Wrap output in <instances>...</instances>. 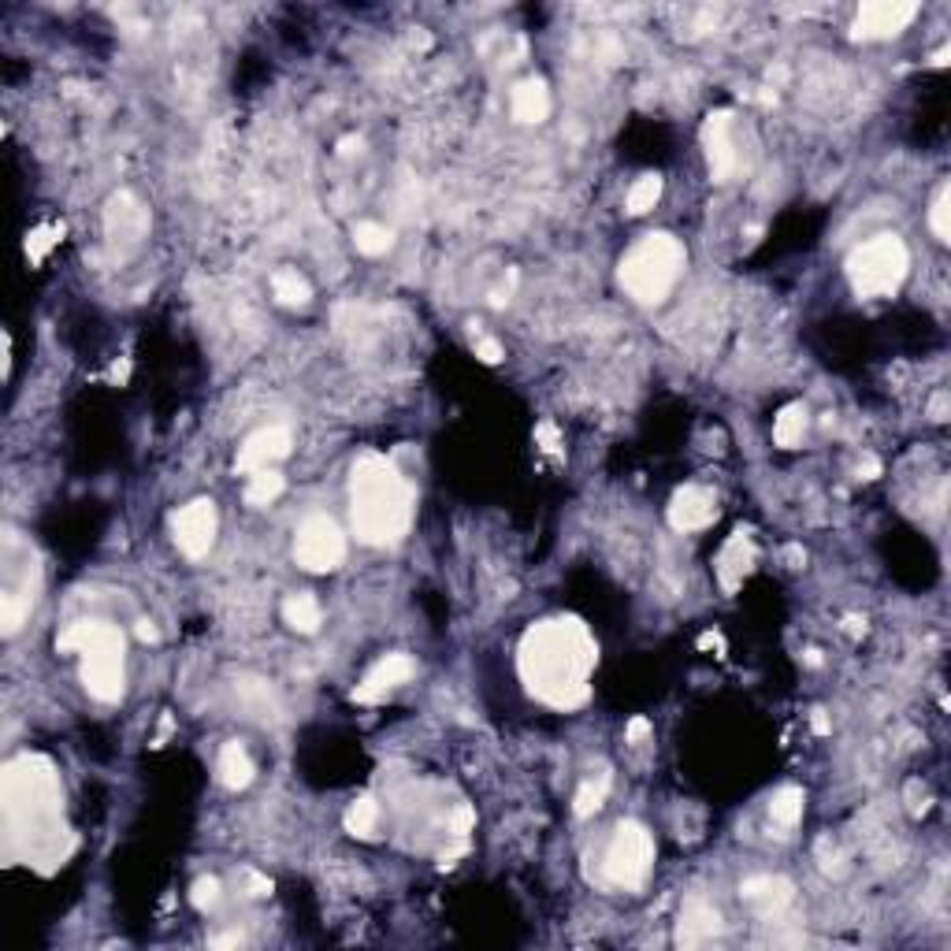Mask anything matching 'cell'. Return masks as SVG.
<instances>
[{"instance_id":"obj_26","label":"cell","mask_w":951,"mask_h":951,"mask_svg":"<svg viewBox=\"0 0 951 951\" xmlns=\"http://www.w3.org/2000/svg\"><path fill=\"white\" fill-rule=\"evenodd\" d=\"M376 825H379V803L372 795H361V799L346 810V829H350L353 836L368 840V836L376 833Z\"/></svg>"},{"instance_id":"obj_25","label":"cell","mask_w":951,"mask_h":951,"mask_svg":"<svg viewBox=\"0 0 951 951\" xmlns=\"http://www.w3.org/2000/svg\"><path fill=\"white\" fill-rule=\"evenodd\" d=\"M283 487H287V480H283L275 469L253 472L246 483V502L249 506H268V502H275V498L283 495Z\"/></svg>"},{"instance_id":"obj_6","label":"cell","mask_w":951,"mask_h":951,"mask_svg":"<svg viewBox=\"0 0 951 951\" xmlns=\"http://www.w3.org/2000/svg\"><path fill=\"white\" fill-rule=\"evenodd\" d=\"M911 253L896 235H877L847 257V279L859 298H888L903 287Z\"/></svg>"},{"instance_id":"obj_23","label":"cell","mask_w":951,"mask_h":951,"mask_svg":"<svg viewBox=\"0 0 951 951\" xmlns=\"http://www.w3.org/2000/svg\"><path fill=\"white\" fill-rule=\"evenodd\" d=\"M803 431H807V409H803V405H784L781 413H777V420H773V443L792 450V446L803 439Z\"/></svg>"},{"instance_id":"obj_18","label":"cell","mask_w":951,"mask_h":951,"mask_svg":"<svg viewBox=\"0 0 951 951\" xmlns=\"http://www.w3.org/2000/svg\"><path fill=\"white\" fill-rule=\"evenodd\" d=\"M740 892L762 914H777L781 907L792 903V885L784 877H751V881H743Z\"/></svg>"},{"instance_id":"obj_17","label":"cell","mask_w":951,"mask_h":951,"mask_svg":"<svg viewBox=\"0 0 951 951\" xmlns=\"http://www.w3.org/2000/svg\"><path fill=\"white\" fill-rule=\"evenodd\" d=\"M717 929H721V914H717L706 899H688V903H684V918H680V929H677V940L684 948L710 940Z\"/></svg>"},{"instance_id":"obj_42","label":"cell","mask_w":951,"mask_h":951,"mask_svg":"<svg viewBox=\"0 0 951 951\" xmlns=\"http://www.w3.org/2000/svg\"><path fill=\"white\" fill-rule=\"evenodd\" d=\"M814 729L829 732V721H825V714H821V710H814Z\"/></svg>"},{"instance_id":"obj_9","label":"cell","mask_w":951,"mask_h":951,"mask_svg":"<svg viewBox=\"0 0 951 951\" xmlns=\"http://www.w3.org/2000/svg\"><path fill=\"white\" fill-rule=\"evenodd\" d=\"M918 4L914 0H873L862 4L855 23H851V38L855 41H881V38H896L914 23Z\"/></svg>"},{"instance_id":"obj_38","label":"cell","mask_w":951,"mask_h":951,"mask_svg":"<svg viewBox=\"0 0 951 951\" xmlns=\"http://www.w3.org/2000/svg\"><path fill=\"white\" fill-rule=\"evenodd\" d=\"M138 639H142V643H157V628L149 625V621H138Z\"/></svg>"},{"instance_id":"obj_24","label":"cell","mask_w":951,"mask_h":951,"mask_svg":"<svg viewBox=\"0 0 951 951\" xmlns=\"http://www.w3.org/2000/svg\"><path fill=\"white\" fill-rule=\"evenodd\" d=\"M353 246H357V253H365V257H383V253L394 246L391 227L372 223V220L357 223V227H353Z\"/></svg>"},{"instance_id":"obj_36","label":"cell","mask_w":951,"mask_h":951,"mask_svg":"<svg viewBox=\"0 0 951 951\" xmlns=\"http://www.w3.org/2000/svg\"><path fill=\"white\" fill-rule=\"evenodd\" d=\"M647 736H651V721L647 717H632L628 721V743H643Z\"/></svg>"},{"instance_id":"obj_34","label":"cell","mask_w":951,"mask_h":951,"mask_svg":"<svg viewBox=\"0 0 951 951\" xmlns=\"http://www.w3.org/2000/svg\"><path fill=\"white\" fill-rule=\"evenodd\" d=\"M535 443L543 446L547 454H561V435H558V428H554L550 420H543V424L535 428Z\"/></svg>"},{"instance_id":"obj_1","label":"cell","mask_w":951,"mask_h":951,"mask_svg":"<svg viewBox=\"0 0 951 951\" xmlns=\"http://www.w3.org/2000/svg\"><path fill=\"white\" fill-rule=\"evenodd\" d=\"M521 677L539 703L554 710L584 706L591 695V673L599 665V647L576 617H554L528 628L521 639Z\"/></svg>"},{"instance_id":"obj_21","label":"cell","mask_w":951,"mask_h":951,"mask_svg":"<svg viewBox=\"0 0 951 951\" xmlns=\"http://www.w3.org/2000/svg\"><path fill=\"white\" fill-rule=\"evenodd\" d=\"M283 617H287V625L294 628V632H301V636H313L316 628L324 625V610H320V602H316L313 595H290V599L283 602Z\"/></svg>"},{"instance_id":"obj_3","label":"cell","mask_w":951,"mask_h":951,"mask_svg":"<svg viewBox=\"0 0 951 951\" xmlns=\"http://www.w3.org/2000/svg\"><path fill=\"white\" fill-rule=\"evenodd\" d=\"M350 517L353 532L368 547H391L409 532L413 521V491L387 457L368 454L353 465L350 476Z\"/></svg>"},{"instance_id":"obj_13","label":"cell","mask_w":951,"mask_h":951,"mask_svg":"<svg viewBox=\"0 0 951 951\" xmlns=\"http://www.w3.org/2000/svg\"><path fill=\"white\" fill-rule=\"evenodd\" d=\"M105 231L116 246L119 242H123V246H134V242H142L145 238V231H149V212H145V205L131 194V190H119V194L108 201Z\"/></svg>"},{"instance_id":"obj_29","label":"cell","mask_w":951,"mask_h":951,"mask_svg":"<svg viewBox=\"0 0 951 951\" xmlns=\"http://www.w3.org/2000/svg\"><path fill=\"white\" fill-rule=\"evenodd\" d=\"M60 238H64V223H45V227H34L27 235V257L30 264H38L49 257V249L60 246Z\"/></svg>"},{"instance_id":"obj_7","label":"cell","mask_w":951,"mask_h":951,"mask_svg":"<svg viewBox=\"0 0 951 951\" xmlns=\"http://www.w3.org/2000/svg\"><path fill=\"white\" fill-rule=\"evenodd\" d=\"M654 862V840L639 821H621L606 851V877L613 885L639 888Z\"/></svg>"},{"instance_id":"obj_27","label":"cell","mask_w":951,"mask_h":951,"mask_svg":"<svg viewBox=\"0 0 951 951\" xmlns=\"http://www.w3.org/2000/svg\"><path fill=\"white\" fill-rule=\"evenodd\" d=\"M658 197H662V179H658V175H643V179H636L632 190H628V212H632V216H643L647 209L658 205Z\"/></svg>"},{"instance_id":"obj_12","label":"cell","mask_w":951,"mask_h":951,"mask_svg":"<svg viewBox=\"0 0 951 951\" xmlns=\"http://www.w3.org/2000/svg\"><path fill=\"white\" fill-rule=\"evenodd\" d=\"M283 457H290V431L283 428V424H272V428L253 431L246 443H242L235 469L253 476V472H261V469H272L275 461H283Z\"/></svg>"},{"instance_id":"obj_20","label":"cell","mask_w":951,"mask_h":951,"mask_svg":"<svg viewBox=\"0 0 951 951\" xmlns=\"http://www.w3.org/2000/svg\"><path fill=\"white\" fill-rule=\"evenodd\" d=\"M216 769H220V781L227 784V788H235V792L246 788V784L253 781V773H257V766H253V758H249V751L242 743H223Z\"/></svg>"},{"instance_id":"obj_41","label":"cell","mask_w":951,"mask_h":951,"mask_svg":"<svg viewBox=\"0 0 951 951\" xmlns=\"http://www.w3.org/2000/svg\"><path fill=\"white\" fill-rule=\"evenodd\" d=\"M859 472H866V480H873V476L881 472V465H877V461H866V465H859Z\"/></svg>"},{"instance_id":"obj_22","label":"cell","mask_w":951,"mask_h":951,"mask_svg":"<svg viewBox=\"0 0 951 951\" xmlns=\"http://www.w3.org/2000/svg\"><path fill=\"white\" fill-rule=\"evenodd\" d=\"M272 294L279 305H290V309H298V305H309V298H313V287L305 283V275H298L294 268H279V272L272 275Z\"/></svg>"},{"instance_id":"obj_32","label":"cell","mask_w":951,"mask_h":951,"mask_svg":"<svg viewBox=\"0 0 951 951\" xmlns=\"http://www.w3.org/2000/svg\"><path fill=\"white\" fill-rule=\"evenodd\" d=\"M190 899H194L197 911H212V907L220 903V881H216V877H197Z\"/></svg>"},{"instance_id":"obj_11","label":"cell","mask_w":951,"mask_h":951,"mask_svg":"<svg viewBox=\"0 0 951 951\" xmlns=\"http://www.w3.org/2000/svg\"><path fill=\"white\" fill-rule=\"evenodd\" d=\"M703 145H706V164L714 183H729L732 171L740 168L736 145H732V116L729 112H714L703 123Z\"/></svg>"},{"instance_id":"obj_28","label":"cell","mask_w":951,"mask_h":951,"mask_svg":"<svg viewBox=\"0 0 951 951\" xmlns=\"http://www.w3.org/2000/svg\"><path fill=\"white\" fill-rule=\"evenodd\" d=\"M769 818L777 825H795L803 818V792L799 788H781L773 795V803H769Z\"/></svg>"},{"instance_id":"obj_15","label":"cell","mask_w":951,"mask_h":951,"mask_svg":"<svg viewBox=\"0 0 951 951\" xmlns=\"http://www.w3.org/2000/svg\"><path fill=\"white\" fill-rule=\"evenodd\" d=\"M409 677H413V658H405V654H387V658L372 665L368 677L353 688V703H379L387 691H394Z\"/></svg>"},{"instance_id":"obj_35","label":"cell","mask_w":951,"mask_h":951,"mask_svg":"<svg viewBox=\"0 0 951 951\" xmlns=\"http://www.w3.org/2000/svg\"><path fill=\"white\" fill-rule=\"evenodd\" d=\"M476 357L487 361V365H498L502 361V346L495 339H476Z\"/></svg>"},{"instance_id":"obj_14","label":"cell","mask_w":951,"mask_h":951,"mask_svg":"<svg viewBox=\"0 0 951 951\" xmlns=\"http://www.w3.org/2000/svg\"><path fill=\"white\" fill-rule=\"evenodd\" d=\"M717 521V498L706 487H680L669 502V524L677 532H699Z\"/></svg>"},{"instance_id":"obj_39","label":"cell","mask_w":951,"mask_h":951,"mask_svg":"<svg viewBox=\"0 0 951 951\" xmlns=\"http://www.w3.org/2000/svg\"><path fill=\"white\" fill-rule=\"evenodd\" d=\"M216 948H235V944H242V933H223V937L212 940Z\"/></svg>"},{"instance_id":"obj_2","label":"cell","mask_w":951,"mask_h":951,"mask_svg":"<svg viewBox=\"0 0 951 951\" xmlns=\"http://www.w3.org/2000/svg\"><path fill=\"white\" fill-rule=\"evenodd\" d=\"M4 829L12 844H27V855L34 862H41L45 870L64 862L67 847V829L60 821V781H56V769L49 758L38 755H23L4 766Z\"/></svg>"},{"instance_id":"obj_33","label":"cell","mask_w":951,"mask_h":951,"mask_svg":"<svg viewBox=\"0 0 951 951\" xmlns=\"http://www.w3.org/2000/svg\"><path fill=\"white\" fill-rule=\"evenodd\" d=\"M948 201H951V194H948V186H944V190L937 194V201H933V212H929V227H933V235H937L940 242H948V235H951V227H948Z\"/></svg>"},{"instance_id":"obj_37","label":"cell","mask_w":951,"mask_h":951,"mask_svg":"<svg viewBox=\"0 0 951 951\" xmlns=\"http://www.w3.org/2000/svg\"><path fill=\"white\" fill-rule=\"evenodd\" d=\"M249 888H253V896H268V892H272V881H264L261 873H249Z\"/></svg>"},{"instance_id":"obj_8","label":"cell","mask_w":951,"mask_h":951,"mask_svg":"<svg viewBox=\"0 0 951 951\" xmlns=\"http://www.w3.org/2000/svg\"><path fill=\"white\" fill-rule=\"evenodd\" d=\"M346 558V535L331 517L313 513L305 517L294 535V561H298L305 573H331L339 569Z\"/></svg>"},{"instance_id":"obj_19","label":"cell","mask_w":951,"mask_h":951,"mask_svg":"<svg viewBox=\"0 0 951 951\" xmlns=\"http://www.w3.org/2000/svg\"><path fill=\"white\" fill-rule=\"evenodd\" d=\"M509 108H513V119H517V123H543V119L550 116V90L539 79L521 82V86L513 90Z\"/></svg>"},{"instance_id":"obj_10","label":"cell","mask_w":951,"mask_h":951,"mask_svg":"<svg viewBox=\"0 0 951 951\" xmlns=\"http://www.w3.org/2000/svg\"><path fill=\"white\" fill-rule=\"evenodd\" d=\"M175 543L183 550L186 558H205L216 543V528H220V517H216V506L209 498H197L190 506H183L175 513Z\"/></svg>"},{"instance_id":"obj_5","label":"cell","mask_w":951,"mask_h":951,"mask_svg":"<svg viewBox=\"0 0 951 951\" xmlns=\"http://www.w3.org/2000/svg\"><path fill=\"white\" fill-rule=\"evenodd\" d=\"M680 268H684V246L677 238L647 235L639 246L628 249L617 279L628 290V298H636L639 305H658L662 298H669Z\"/></svg>"},{"instance_id":"obj_31","label":"cell","mask_w":951,"mask_h":951,"mask_svg":"<svg viewBox=\"0 0 951 951\" xmlns=\"http://www.w3.org/2000/svg\"><path fill=\"white\" fill-rule=\"evenodd\" d=\"M606 792H610V777H606V773H602L599 781H584L580 792H576V814H580V818H591V814L606 803Z\"/></svg>"},{"instance_id":"obj_16","label":"cell","mask_w":951,"mask_h":951,"mask_svg":"<svg viewBox=\"0 0 951 951\" xmlns=\"http://www.w3.org/2000/svg\"><path fill=\"white\" fill-rule=\"evenodd\" d=\"M755 569V543H751V532H732V539L721 547L717 554V580L725 591H736V587L747 580V573Z\"/></svg>"},{"instance_id":"obj_4","label":"cell","mask_w":951,"mask_h":951,"mask_svg":"<svg viewBox=\"0 0 951 951\" xmlns=\"http://www.w3.org/2000/svg\"><path fill=\"white\" fill-rule=\"evenodd\" d=\"M60 651L82 654V684L93 699H123V632L105 621H79L60 636Z\"/></svg>"},{"instance_id":"obj_40","label":"cell","mask_w":951,"mask_h":951,"mask_svg":"<svg viewBox=\"0 0 951 951\" xmlns=\"http://www.w3.org/2000/svg\"><path fill=\"white\" fill-rule=\"evenodd\" d=\"M944 402H948L944 394H937V398H933V420H944Z\"/></svg>"},{"instance_id":"obj_30","label":"cell","mask_w":951,"mask_h":951,"mask_svg":"<svg viewBox=\"0 0 951 951\" xmlns=\"http://www.w3.org/2000/svg\"><path fill=\"white\" fill-rule=\"evenodd\" d=\"M30 606H34L30 599L4 591V595H0V632H4V636H15L19 625H23V617L30 613Z\"/></svg>"}]
</instances>
